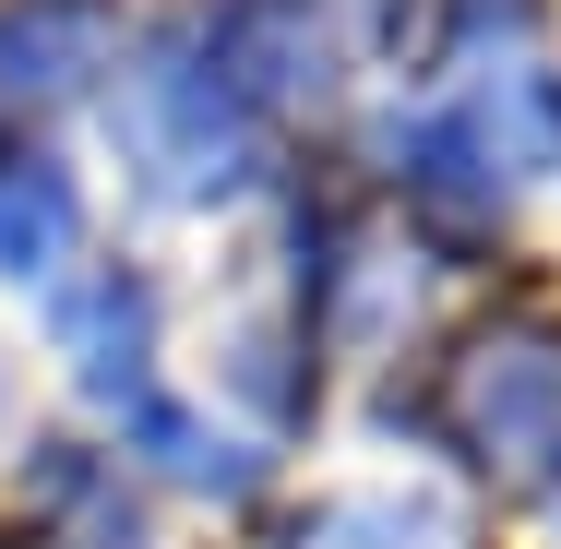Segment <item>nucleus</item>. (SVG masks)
Masks as SVG:
<instances>
[{"mask_svg":"<svg viewBox=\"0 0 561 549\" xmlns=\"http://www.w3.org/2000/svg\"><path fill=\"white\" fill-rule=\"evenodd\" d=\"M466 419L514 466H561V346H490L466 370Z\"/></svg>","mask_w":561,"mask_h":549,"instance_id":"3","label":"nucleus"},{"mask_svg":"<svg viewBox=\"0 0 561 549\" xmlns=\"http://www.w3.org/2000/svg\"><path fill=\"white\" fill-rule=\"evenodd\" d=\"M131 144L156 156V192H180V204H204V192L239 180V131H227V84L216 72H156Z\"/></svg>","mask_w":561,"mask_h":549,"instance_id":"1","label":"nucleus"},{"mask_svg":"<svg viewBox=\"0 0 561 549\" xmlns=\"http://www.w3.org/2000/svg\"><path fill=\"white\" fill-rule=\"evenodd\" d=\"M72 239H84V204H72V180L48 156L0 168V275H60Z\"/></svg>","mask_w":561,"mask_h":549,"instance_id":"4","label":"nucleus"},{"mask_svg":"<svg viewBox=\"0 0 561 549\" xmlns=\"http://www.w3.org/2000/svg\"><path fill=\"white\" fill-rule=\"evenodd\" d=\"M311 549H454V526L431 502H335L311 526Z\"/></svg>","mask_w":561,"mask_h":549,"instance_id":"6","label":"nucleus"},{"mask_svg":"<svg viewBox=\"0 0 561 549\" xmlns=\"http://www.w3.org/2000/svg\"><path fill=\"white\" fill-rule=\"evenodd\" d=\"M131 346H144V287H119V275H108V287L72 311V358H84L96 394H119V382H131Z\"/></svg>","mask_w":561,"mask_h":549,"instance_id":"5","label":"nucleus"},{"mask_svg":"<svg viewBox=\"0 0 561 549\" xmlns=\"http://www.w3.org/2000/svg\"><path fill=\"white\" fill-rule=\"evenodd\" d=\"M108 0H24L0 12V96L12 108H48V96H84V72H108Z\"/></svg>","mask_w":561,"mask_h":549,"instance_id":"2","label":"nucleus"}]
</instances>
